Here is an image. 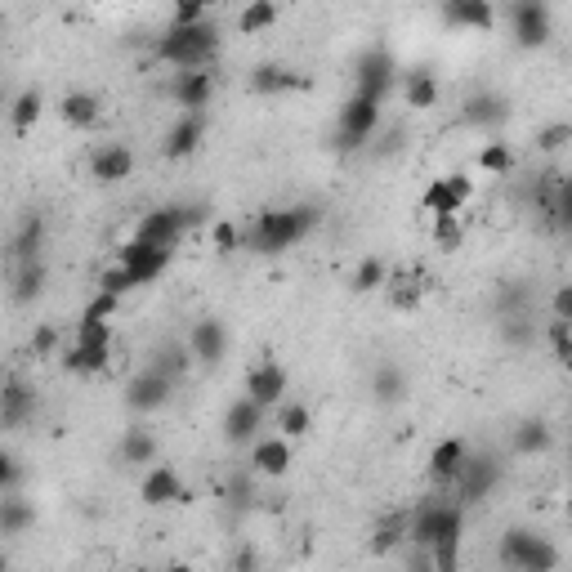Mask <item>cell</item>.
<instances>
[{
    "mask_svg": "<svg viewBox=\"0 0 572 572\" xmlns=\"http://www.w3.org/2000/svg\"><path fill=\"white\" fill-rule=\"evenodd\" d=\"M318 206H286V211H260L246 233V246L255 255H282L291 246H300L304 237L318 228Z\"/></svg>",
    "mask_w": 572,
    "mask_h": 572,
    "instance_id": "6da1fadb",
    "label": "cell"
},
{
    "mask_svg": "<svg viewBox=\"0 0 572 572\" xmlns=\"http://www.w3.org/2000/svg\"><path fill=\"white\" fill-rule=\"evenodd\" d=\"M215 54H219V32H215L211 18L197 23V27H166V32L157 36V59L170 63L175 72L206 68Z\"/></svg>",
    "mask_w": 572,
    "mask_h": 572,
    "instance_id": "7a4b0ae2",
    "label": "cell"
},
{
    "mask_svg": "<svg viewBox=\"0 0 572 572\" xmlns=\"http://www.w3.org/2000/svg\"><path fill=\"white\" fill-rule=\"evenodd\" d=\"M497 559L510 572H555L559 568V546L550 537L532 528H505L501 532V546Z\"/></svg>",
    "mask_w": 572,
    "mask_h": 572,
    "instance_id": "3957f363",
    "label": "cell"
},
{
    "mask_svg": "<svg viewBox=\"0 0 572 572\" xmlns=\"http://www.w3.org/2000/svg\"><path fill=\"white\" fill-rule=\"evenodd\" d=\"M197 219H206V206H157V211H148L139 219L135 242L161 246V251H175V242L197 224Z\"/></svg>",
    "mask_w": 572,
    "mask_h": 572,
    "instance_id": "277c9868",
    "label": "cell"
},
{
    "mask_svg": "<svg viewBox=\"0 0 572 572\" xmlns=\"http://www.w3.org/2000/svg\"><path fill=\"white\" fill-rule=\"evenodd\" d=\"M461 523H465L461 505L425 501L421 510L407 519V541H412V550H429V546H438L443 537H461Z\"/></svg>",
    "mask_w": 572,
    "mask_h": 572,
    "instance_id": "5b68a950",
    "label": "cell"
},
{
    "mask_svg": "<svg viewBox=\"0 0 572 572\" xmlns=\"http://www.w3.org/2000/svg\"><path fill=\"white\" fill-rule=\"evenodd\" d=\"M501 483V461L492 452H470L465 465L456 470V505H479L492 497V488Z\"/></svg>",
    "mask_w": 572,
    "mask_h": 572,
    "instance_id": "8992f818",
    "label": "cell"
},
{
    "mask_svg": "<svg viewBox=\"0 0 572 572\" xmlns=\"http://www.w3.org/2000/svg\"><path fill=\"white\" fill-rule=\"evenodd\" d=\"M380 121V103L362 99V94H354V99L340 108V121H336V148L340 152H354L362 148V143L371 139V130H376Z\"/></svg>",
    "mask_w": 572,
    "mask_h": 572,
    "instance_id": "52a82bcc",
    "label": "cell"
},
{
    "mask_svg": "<svg viewBox=\"0 0 572 572\" xmlns=\"http://www.w3.org/2000/svg\"><path fill=\"white\" fill-rule=\"evenodd\" d=\"M510 27H514V45L519 50H541L550 41V5H541V0H514Z\"/></svg>",
    "mask_w": 572,
    "mask_h": 572,
    "instance_id": "ba28073f",
    "label": "cell"
},
{
    "mask_svg": "<svg viewBox=\"0 0 572 572\" xmlns=\"http://www.w3.org/2000/svg\"><path fill=\"white\" fill-rule=\"evenodd\" d=\"M354 76H358V94H362V99L380 103L389 90H394V54H389V50H367V54H358Z\"/></svg>",
    "mask_w": 572,
    "mask_h": 572,
    "instance_id": "9c48e42d",
    "label": "cell"
},
{
    "mask_svg": "<svg viewBox=\"0 0 572 572\" xmlns=\"http://www.w3.org/2000/svg\"><path fill=\"white\" fill-rule=\"evenodd\" d=\"M246 398H251L255 407H282L286 403V367H278L273 358L255 362V367L246 371Z\"/></svg>",
    "mask_w": 572,
    "mask_h": 572,
    "instance_id": "30bf717a",
    "label": "cell"
},
{
    "mask_svg": "<svg viewBox=\"0 0 572 572\" xmlns=\"http://www.w3.org/2000/svg\"><path fill=\"white\" fill-rule=\"evenodd\" d=\"M36 407H41V398H36V389L27 385L23 376H9L5 385H0V429L27 425L36 416Z\"/></svg>",
    "mask_w": 572,
    "mask_h": 572,
    "instance_id": "8fae6325",
    "label": "cell"
},
{
    "mask_svg": "<svg viewBox=\"0 0 572 572\" xmlns=\"http://www.w3.org/2000/svg\"><path fill=\"white\" fill-rule=\"evenodd\" d=\"M166 264H170V251H161V246L135 242V237L121 246V269H130L135 286H148L152 278H161V273H166Z\"/></svg>",
    "mask_w": 572,
    "mask_h": 572,
    "instance_id": "7c38bea8",
    "label": "cell"
},
{
    "mask_svg": "<svg viewBox=\"0 0 572 572\" xmlns=\"http://www.w3.org/2000/svg\"><path fill=\"white\" fill-rule=\"evenodd\" d=\"M170 389H175V385L148 367V371H139V376L126 385V407H130L135 416H148V412H157V407L170 403Z\"/></svg>",
    "mask_w": 572,
    "mask_h": 572,
    "instance_id": "4fadbf2b",
    "label": "cell"
},
{
    "mask_svg": "<svg viewBox=\"0 0 572 572\" xmlns=\"http://www.w3.org/2000/svg\"><path fill=\"white\" fill-rule=\"evenodd\" d=\"M188 354L202 367H219L228 358V327L219 318H202L193 327V336H188Z\"/></svg>",
    "mask_w": 572,
    "mask_h": 572,
    "instance_id": "5bb4252c",
    "label": "cell"
},
{
    "mask_svg": "<svg viewBox=\"0 0 572 572\" xmlns=\"http://www.w3.org/2000/svg\"><path fill=\"white\" fill-rule=\"evenodd\" d=\"M202 139H206V117H202V112H184V117H179L175 126L166 130V143H161V152H166L170 161L193 157V152L202 148Z\"/></svg>",
    "mask_w": 572,
    "mask_h": 572,
    "instance_id": "9a60e30c",
    "label": "cell"
},
{
    "mask_svg": "<svg viewBox=\"0 0 572 572\" xmlns=\"http://www.w3.org/2000/svg\"><path fill=\"white\" fill-rule=\"evenodd\" d=\"M260 425H264V407H255L251 398H237L224 416V438L233 447H251L260 438Z\"/></svg>",
    "mask_w": 572,
    "mask_h": 572,
    "instance_id": "2e32d148",
    "label": "cell"
},
{
    "mask_svg": "<svg viewBox=\"0 0 572 572\" xmlns=\"http://www.w3.org/2000/svg\"><path fill=\"white\" fill-rule=\"evenodd\" d=\"M139 497H143V505H175V501H188V488L170 465H152L139 483Z\"/></svg>",
    "mask_w": 572,
    "mask_h": 572,
    "instance_id": "e0dca14e",
    "label": "cell"
},
{
    "mask_svg": "<svg viewBox=\"0 0 572 572\" xmlns=\"http://www.w3.org/2000/svg\"><path fill=\"white\" fill-rule=\"evenodd\" d=\"M291 461H295V452L282 434L278 438H255L251 443V470L264 474V479H282V474L291 470Z\"/></svg>",
    "mask_w": 572,
    "mask_h": 572,
    "instance_id": "ac0fdd59",
    "label": "cell"
},
{
    "mask_svg": "<svg viewBox=\"0 0 572 572\" xmlns=\"http://www.w3.org/2000/svg\"><path fill=\"white\" fill-rule=\"evenodd\" d=\"M170 94H175V103L184 112H202L206 103L215 99V72L197 68V72H179L175 85H170Z\"/></svg>",
    "mask_w": 572,
    "mask_h": 572,
    "instance_id": "d6986e66",
    "label": "cell"
},
{
    "mask_svg": "<svg viewBox=\"0 0 572 572\" xmlns=\"http://www.w3.org/2000/svg\"><path fill=\"white\" fill-rule=\"evenodd\" d=\"M130 170H135V152L126 143H103L90 157V175L99 184H121V179H130Z\"/></svg>",
    "mask_w": 572,
    "mask_h": 572,
    "instance_id": "ffe728a7",
    "label": "cell"
},
{
    "mask_svg": "<svg viewBox=\"0 0 572 572\" xmlns=\"http://www.w3.org/2000/svg\"><path fill=\"white\" fill-rule=\"evenodd\" d=\"M443 23L447 27H474V32H488L497 23L488 0H447L443 5Z\"/></svg>",
    "mask_w": 572,
    "mask_h": 572,
    "instance_id": "44dd1931",
    "label": "cell"
},
{
    "mask_svg": "<svg viewBox=\"0 0 572 572\" xmlns=\"http://www.w3.org/2000/svg\"><path fill=\"white\" fill-rule=\"evenodd\" d=\"M505 117H510V103H505L501 94H470V99L461 103L465 126H501Z\"/></svg>",
    "mask_w": 572,
    "mask_h": 572,
    "instance_id": "7402d4cb",
    "label": "cell"
},
{
    "mask_svg": "<svg viewBox=\"0 0 572 572\" xmlns=\"http://www.w3.org/2000/svg\"><path fill=\"white\" fill-rule=\"evenodd\" d=\"M465 456H470V447H465V438H443V443L429 452V474H434L438 483H452L456 470L465 465Z\"/></svg>",
    "mask_w": 572,
    "mask_h": 572,
    "instance_id": "603a6c76",
    "label": "cell"
},
{
    "mask_svg": "<svg viewBox=\"0 0 572 572\" xmlns=\"http://www.w3.org/2000/svg\"><path fill=\"white\" fill-rule=\"evenodd\" d=\"M555 447V429L550 421H537V416H528V421L514 425V452L519 456H541Z\"/></svg>",
    "mask_w": 572,
    "mask_h": 572,
    "instance_id": "cb8c5ba5",
    "label": "cell"
},
{
    "mask_svg": "<svg viewBox=\"0 0 572 572\" xmlns=\"http://www.w3.org/2000/svg\"><path fill=\"white\" fill-rule=\"evenodd\" d=\"M371 394H376V403L394 407L407 398V371L398 367V362H380L376 376H371Z\"/></svg>",
    "mask_w": 572,
    "mask_h": 572,
    "instance_id": "d4e9b609",
    "label": "cell"
},
{
    "mask_svg": "<svg viewBox=\"0 0 572 572\" xmlns=\"http://www.w3.org/2000/svg\"><path fill=\"white\" fill-rule=\"evenodd\" d=\"M32 523H36V505L32 501H23L18 492L0 497V537H23Z\"/></svg>",
    "mask_w": 572,
    "mask_h": 572,
    "instance_id": "484cf974",
    "label": "cell"
},
{
    "mask_svg": "<svg viewBox=\"0 0 572 572\" xmlns=\"http://www.w3.org/2000/svg\"><path fill=\"white\" fill-rule=\"evenodd\" d=\"M41 246H45V215H23V224H18L14 233V260L27 264V260H41Z\"/></svg>",
    "mask_w": 572,
    "mask_h": 572,
    "instance_id": "4316f807",
    "label": "cell"
},
{
    "mask_svg": "<svg viewBox=\"0 0 572 572\" xmlns=\"http://www.w3.org/2000/svg\"><path fill=\"white\" fill-rule=\"evenodd\" d=\"M121 461L126 465H152L157 461V434L143 425H130L126 434H121Z\"/></svg>",
    "mask_w": 572,
    "mask_h": 572,
    "instance_id": "83f0119b",
    "label": "cell"
},
{
    "mask_svg": "<svg viewBox=\"0 0 572 572\" xmlns=\"http://www.w3.org/2000/svg\"><path fill=\"white\" fill-rule=\"evenodd\" d=\"M59 112H63L68 126H94L99 112H103V103H99V94H90V90H72V94H63Z\"/></svg>",
    "mask_w": 572,
    "mask_h": 572,
    "instance_id": "f1b7e54d",
    "label": "cell"
},
{
    "mask_svg": "<svg viewBox=\"0 0 572 572\" xmlns=\"http://www.w3.org/2000/svg\"><path fill=\"white\" fill-rule=\"evenodd\" d=\"M492 304H497L501 322L505 318H523V313H532V282H501Z\"/></svg>",
    "mask_w": 572,
    "mask_h": 572,
    "instance_id": "f546056e",
    "label": "cell"
},
{
    "mask_svg": "<svg viewBox=\"0 0 572 572\" xmlns=\"http://www.w3.org/2000/svg\"><path fill=\"white\" fill-rule=\"evenodd\" d=\"M295 85H300V76L291 68H282V63H260V68L251 72L255 94H282V90H295Z\"/></svg>",
    "mask_w": 572,
    "mask_h": 572,
    "instance_id": "4dcf8cb0",
    "label": "cell"
},
{
    "mask_svg": "<svg viewBox=\"0 0 572 572\" xmlns=\"http://www.w3.org/2000/svg\"><path fill=\"white\" fill-rule=\"evenodd\" d=\"M45 264L41 260H27V264H18V273H14V300L18 304H32V300H41V291H45Z\"/></svg>",
    "mask_w": 572,
    "mask_h": 572,
    "instance_id": "1f68e13d",
    "label": "cell"
},
{
    "mask_svg": "<svg viewBox=\"0 0 572 572\" xmlns=\"http://www.w3.org/2000/svg\"><path fill=\"white\" fill-rule=\"evenodd\" d=\"M188 367H193V354H188L184 345H175V340H170V345H161L157 358H152V371H157V376H166L170 385H175V380H184Z\"/></svg>",
    "mask_w": 572,
    "mask_h": 572,
    "instance_id": "d6a6232c",
    "label": "cell"
},
{
    "mask_svg": "<svg viewBox=\"0 0 572 572\" xmlns=\"http://www.w3.org/2000/svg\"><path fill=\"white\" fill-rule=\"evenodd\" d=\"M425 211L434 215V219H456V215L465 211V202L452 193V188H447V179H434V184L425 188Z\"/></svg>",
    "mask_w": 572,
    "mask_h": 572,
    "instance_id": "836d02e7",
    "label": "cell"
},
{
    "mask_svg": "<svg viewBox=\"0 0 572 572\" xmlns=\"http://www.w3.org/2000/svg\"><path fill=\"white\" fill-rule=\"evenodd\" d=\"M41 90H23L9 99V121H14V130H32L36 121H41Z\"/></svg>",
    "mask_w": 572,
    "mask_h": 572,
    "instance_id": "e575fe53",
    "label": "cell"
},
{
    "mask_svg": "<svg viewBox=\"0 0 572 572\" xmlns=\"http://www.w3.org/2000/svg\"><path fill=\"white\" fill-rule=\"evenodd\" d=\"M403 94H407V108H434V103H438V81H434V72H407Z\"/></svg>",
    "mask_w": 572,
    "mask_h": 572,
    "instance_id": "d590c367",
    "label": "cell"
},
{
    "mask_svg": "<svg viewBox=\"0 0 572 572\" xmlns=\"http://www.w3.org/2000/svg\"><path fill=\"white\" fill-rule=\"evenodd\" d=\"M278 429H282L286 443H291V438H304V434L313 429L309 407H304V403H291V398H286V403L278 407Z\"/></svg>",
    "mask_w": 572,
    "mask_h": 572,
    "instance_id": "8d00e7d4",
    "label": "cell"
},
{
    "mask_svg": "<svg viewBox=\"0 0 572 572\" xmlns=\"http://www.w3.org/2000/svg\"><path fill=\"white\" fill-rule=\"evenodd\" d=\"M63 367L76 371V376H94V371H103V367H108V349L68 345V354H63Z\"/></svg>",
    "mask_w": 572,
    "mask_h": 572,
    "instance_id": "74e56055",
    "label": "cell"
},
{
    "mask_svg": "<svg viewBox=\"0 0 572 572\" xmlns=\"http://www.w3.org/2000/svg\"><path fill=\"white\" fill-rule=\"evenodd\" d=\"M501 345H510V349L537 345V318H532V313H523V318H505L501 322Z\"/></svg>",
    "mask_w": 572,
    "mask_h": 572,
    "instance_id": "f35d334b",
    "label": "cell"
},
{
    "mask_svg": "<svg viewBox=\"0 0 572 572\" xmlns=\"http://www.w3.org/2000/svg\"><path fill=\"white\" fill-rule=\"evenodd\" d=\"M278 23V5L273 0H255V5H246L242 14H237V27L242 32H264V27Z\"/></svg>",
    "mask_w": 572,
    "mask_h": 572,
    "instance_id": "ab89813d",
    "label": "cell"
},
{
    "mask_svg": "<svg viewBox=\"0 0 572 572\" xmlns=\"http://www.w3.org/2000/svg\"><path fill=\"white\" fill-rule=\"evenodd\" d=\"M398 541H407V519H403V514H394V519H380L376 537H371V550H376V555H389Z\"/></svg>",
    "mask_w": 572,
    "mask_h": 572,
    "instance_id": "60d3db41",
    "label": "cell"
},
{
    "mask_svg": "<svg viewBox=\"0 0 572 572\" xmlns=\"http://www.w3.org/2000/svg\"><path fill=\"white\" fill-rule=\"evenodd\" d=\"M389 282V269H385V260H376V255H367V260L358 264V273H354V291H380V286Z\"/></svg>",
    "mask_w": 572,
    "mask_h": 572,
    "instance_id": "b9f144b4",
    "label": "cell"
},
{
    "mask_svg": "<svg viewBox=\"0 0 572 572\" xmlns=\"http://www.w3.org/2000/svg\"><path fill=\"white\" fill-rule=\"evenodd\" d=\"M429 568L434 572H456L461 568V537H443L438 546H429Z\"/></svg>",
    "mask_w": 572,
    "mask_h": 572,
    "instance_id": "7bdbcfd3",
    "label": "cell"
},
{
    "mask_svg": "<svg viewBox=\"0 0 572 572\" xmlns=\"http://www.w3.org/2000/svg\"><path fill=\"white\" fill-rule=\"evenodd\" d=\"M479 166L488 170V175H510V170H514V152H510V143H488V148L479 152Z\"/></svg>",
    "mask_w": 572,
    "mask_h": 572,
    "instance_id": "ee69618b",
    "label": "cell"
},
{
    "mask_svg": "<svg viewBox=\"0 0 572 572\" xmlns=\"http://www.w3.org/2000/svg\"><path fill=\"white\" fill-rule=\"evenodd\" d=\"M76 345L112 349V322H81V327H76Z\"/></svg>",
    "mask_w": 572,
    "mask_h": 572,
    "instance_id": "f6af8a7d",
    "label": "cell"
},
{
    "mask_svg": "<svg viewBox=\"0 0 572 572\" xmlns=\"http://www.w3.org/2000/svg\"><path fill=\"white\" fill-rule=\"evenodd\" d=\"M546 336H550V349H555V362H559V367H568V362H572V322L555 318Z\"/></svg>",
    "mask_w": 572,
    "mask_h": 572,
    "instance_id": "bcb514c9",
    "label": "cell"
},
{
    "mask_svg": "<svg viewBox=\"0 0 572 572\" xmlns=\"http://www.w3.org/2000/svg\"><path fill=\"white\" fill-rule=\"evenodd\" d=\"M99 291H108V295H130L135 291V278H130V269H121V264H112V269H103V278H99Z\"/></svg>",
    "mask_w": 572,
    "mask_h": 572,
    "instance_id": "7dc6e473",
    "label": "cell"
},
{
    "mask_svg": "<svg viewBox=\"0 0 572 572\" xmlns=\"http://www.w3.org/2000/svg\"><path fill=\"white\" fill-rule=\"evenodd\" d=\"M568 143H572V126H568V121H555V126H546L537 135V148L541 152H564Z\"/></svg>",
    "mask_w": 572,
    "mask_h": 572,
    "instance_id": "c3c4849f",
    "label": "cell"
},
{
    "mask_svg": "<svg viewBox=\"0 0 572 572\" xmlns=\"http://www.w3.org/2000/svg\"><path fill=\"white\" fill-rule=\"evenodd\" d=\"M117 295H108V291H99V295H94V300L90 304H85V313H81V322H108L112 318V313H117Z\"/></svg>",
    "mask_w": 572,
    "mask_h": 572,
    "instance_id": "681fc988",
    "label": "cell"
},
{
    "mask_svg": "<svg viewBox=\"0 0 572 572\" xmlns=\"http://www.w3.org/2000/svg\"><path fill=\"white\" fill-rule=\"evenodd\" d=\"M18 479H23V465H18L14 452H0V497H9V492L18 488Z\"/></svg>",
    "mask_w": 572,
    "mask_h": 572,
    "instance_id": "f907efd6",
    "label": "cell"
},
{
    "mask_svg": "<svg viewBox=\"0 0 572 572\" xmlns=\"http://www.w3.org/2000/svg\"><path fill=\"white\" fill-rule=\"evenodd\" d=\"M206 5H197V0H184V5H175V14H170V27H197L206 23Z\"/></svg>",
    "mask_w": 572,
    "mask_h": 572,
    "instance_id": "816d5d0a",
    "label": "cell"
},
{
    "mask_svg": "<svg viewBox=\"0 0 572 572\" xmlns=\"http://www.w3.org/2000/svg\"><path fill=\"white\" fill-rule=\"evenodd\" d=\"M461 237H465L461 219H434V242L443 246V251H452V246H461Z\"/></svg>",
    "mask_w": 572,
    "mask_h": 572,
    "instance_id": "f5cc1de1",
    "label": "cell"
},
{
    "mask_svg": "<svg viewBox=\"0 0 572 572\" xmlns=\"http://www.w3.org/2000/svg\"><path fill=\"white\" fill-rule=\"evenodd\" d=\"M389 300L398 304V309H412L416 300H421V286H412V282H403V278H389Z\"/></svg>",
    "mask_w": 572,
    "mask_h": 572,
    "instance_id": "db71d44e",
    "label": "cell"
},
{
    "mask_svg": "<svg viewBox=\"0 0 572 572\" xmlns=\"http://www.w3.org/2000/svg\"><path fill=\"white\" fill-rule=\"evenodd\" d=\"M54 345H59V331H54V327H41V331L32 336V354H36V358L54 354Z\"/></svg>",
    "mask_w": 572,
    "mask_h": 572,
    "instance_id": "11a10c76",
    "label": "cell"
},
{
    "mask_svg": "<svg viewBox=\"0 0 572 572\" xmlns=\"http://www.w3.org/2000/svg\"><path fill=\"white\" fill-rule=\"evenodd\" d=\"M215 251L219 255H233L237 251V228L233 224H215Z\"/></svg>",
    "mask_w": 572,
    "mask_h": 572,
    "instance_id": "9f6ffc18",
    "label": "cell"
},
{
    "mask_svg": "<svg viewBox=\"0 0 572 572\" xmlns=\"http://www.w3.org/2000/svg\"><path fill=\"white\" fill-rule=\"evenodd\" d=\"M555 318L572 322V286H555Z\"/></svg>",
    "mask_w": 572,
    "mask_h": 572,
    "instance_id": "6f0895ef",
    "label": "cell"
},
{
    "mask_svg": "<svg viewBox=\"0 0 572 572\" xmlns=\"http://www.w3.org/2000/svg\"><path fill=\"white\" fill-rule=\"evenodd\" d=\"M447 179V188H452L456 197H461V202H470L474 197V184H470V175H461V170H456V175H443Z\"/></svg>",
    "mask_w": 572,
    "mask_h": 572,
    "instance_id": "680465c9",
    "label": "cell"
},
{
    "mask_svg": "<svg viewBox=\"0 0 572 572\" xmlns=\"http://www.w3.org/2000/svg\"><path fill=\"white\" fill-rule=\"evenodd\" d=\"M0 112H9V94H5V85H0Z\"/></svg>",
    "mask_w": 572,
    "mask_h": 572,
    "instance_id": "91938a15",
    "label": "cell"
},
{
    "mask_svg": "<svg viewBox=\"0 0 572 572\" xmlns=\"http://www.w3.org/2000/svg\"><path fill=\"white\" fill-rule=\"evenodd\" d=\"M166 572H193V568H188V564H170Z\"/></svg>",
    "mask_w": 572,
    "mask_h": 572,
    "instance_id": "94428289",
    "label": "cell"
},
{
    "mask_svg": "<svg viewBox=\"0 0 572 572\" xmlns=\"http://www.w3.org/2000/svg\"><path fill=\"white\" fill-rule=\"evenodd\" d=\"M0 572H9V555H5V550H0Z\"/></svg>",
    "mask_w": 572,
    "mask_h": 572,
    "instance_id": "6125c7cd",
    "label": "cell"
},
{
    "mask_svg": "<svg viewBox=\"0 0 572 572\" xmlns=\"http://www.w3.org/2000/svg\"><path fill=\"white\" fill-rule=\"evenodd\" d=\"M0 32H5V18H0Z\"/></svg>",
    "mask_w": 572,
    "mask_h": 572,
    "instance_id": "be15d7a7",
    "label": "cell"
}]
</instances>
